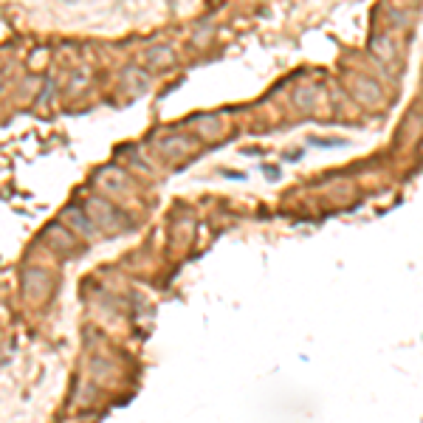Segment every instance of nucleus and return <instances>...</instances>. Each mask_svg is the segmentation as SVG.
I'll return each instance as SVG.
<instances>
[]
</instances>
